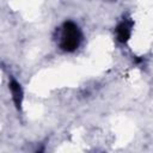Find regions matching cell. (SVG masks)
<instances>
[{"mask_svg": "<svg viewBox=\"0 0 153 153\" xmlns=\"http://www.w3.org/2000/svg\"><path fill=\"white\" fill-rule=\"evenodd\" d=\"M131 22L129 20H123L121 22L117 27H116V36H117V39L122 43H126L129 38H130V35H131Z\"/></svg>", "mask_w": 153, "mask_h": 153, "instance_id": "cell-2", "label": "cell"}, {"mask_svg": "<svg viewBox=\"0 0 153 153\" xmlns=\"http://www.w3.org/2000/svg\"><path fill=\"white\" fill-rule=\"evenodd\" d=\"M10 90H11V93H12V98L16 103V105L18 108H20V104H22V99H23V91H22V87L16 81V80H12L10 82Z\"/></svg>", "mask_w": 153, "mask_h": 153, "instance_id": "cell-3", "label": "cell"}, {"mask_svg": "<svg viewBox=\"0 0 153 153\" xmlns=\"http://www.w3.org/2000/svg\"><path fill=\"white\" fill-rule=\"evenodd\" d=\"M81 31L73 22H66L63 24L60 47L68 53L76 50L81 43Z\"/></svg>", "mask_w": 153, "mask_h": 153, "instance_id": "cell-1", "label": "cell"}]
</instances>
